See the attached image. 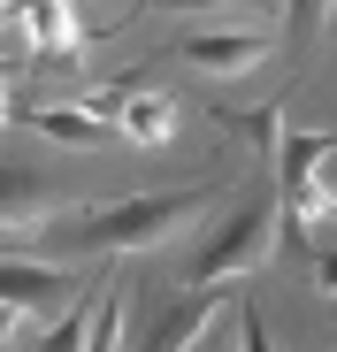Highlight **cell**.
I'll use <instances>...</instances> for the list:
<instances>
[{"label":"cell","instance_id":"cell-13","mask_svg":"<svg viewBox=\"0 0 337 352\" xmlns=\"http://www.w3.org/2000/svg\"><path fill=\"white\" fill-rule=\"evenodd\" d=\"M238 352H276V337H268V322L246 307V322H238Z\"/></svg>","mask_w":337,"mask_h":352},{"label":"cell","instance_id":"cell-16","mask_svg":"<svg viewBox=\"0 0 337 352\" xmlns=\"http://www.w3.org/2000/svg\"><path fill=\"white\" fill-rule=\"evenodd\" d=\"M146 8H222V0H146Z\"/></svg>","mask_w":337,"mask_h":352},{"label":"cell","instance_id":"cell-10","mask_svg":"<svg viewBox=\"0 0 337 352\" xmlns=\"http://www.w3.org/2000/svg\"><path fill=\"white\" fill-rule=\"evenodd\" d=\"M329 8H337V0H284V38L292 46H314V31L329 23Z\"/></svg>","mask_w":337,"mask_h":352},{"label":"cell","instance_id":"cell-9","mask_svg":"<svg viewBox=\"0 0 337 352\" xmlns=\"http://www.w3.org/2000/svg\"><path fill=\"white\" fill-rule=\"evenodd\" d=\"M116 337H123V283L100 276L92 283V314H85V352H116Z\"/></svg>","mask_w":337,"mask_h":352},{"label":"cell","instance_id":"cell-1","mask_svg":"<svg viewBox=\"0 0 337 352\" xmlns=\"http://www.w3.org/2000/svg\"><path fill=\"white\" fill-rule=\"evenodd\" d=\"M276 245H284L276 199H268V192H261V199H238L230 214L215 222V238L199 245V261H192V283H238V276L268 268V261H276Z\"/></svg>","mask_w":337,"mask_h":352},{"label":"cell","instance_id":"cell-8","mask_svg":"<svg viewBox=\"0 0 337 352\" xmlns=\"http://www.w3.org/2000/svg\"><path fill=\"white\" fill-rule=\"evenodd\" d=\"M31 123H39V131H46L54 146H107V138H116V131H107L92 107H39Z\"/></svg>","mask_w":337,"mask_h":352},{"label":"cell","instance_id":"cell-6","mask_svg":"<svg viewBox=\"0 0 337 352\" xmlns=\"http://www.w3.org/2000/svg\"><path fill=\"white\" fill-rule=\"evenodd\" d=\"M215 314H222V283H192V291H184V307H168V314H161V329L146 337V352H192V344L207 337Z\"/></svg>","mask_w":337,"mask_h":352},{"label":"cell","instance_id":"cell-4","mask_svg":"<svg viewBox=\"0 0 337 352\" xmlns=\"http://www.w3.org/2000/svg\"><path fill=\"white\" fill-rule=\"evenodd\" d=\"M62 207H77L54 176H39V168H0V230H39L46 214H62Z\"/></svg>","mask_w":337,"mask_h":352},{"label":"cell","instance_id":"cell-14","mask_svg":"<svg viewBox=\"0 0 337 352\" xmlns=\"http://www.w3.org/2000/svg\"><path fill=\"white\" fill-rule=\"evenodd\" d=\"M314 299H337V245L314 253Z\"/></svg>","mask_w":337,"mask_h":352},{"label":"cell","instance_id":"cell-12","mask_svg":"<svg viewBox=\"0 0 337 352\" xmlns=\"http://www.w3.org/2000/svg\"><path fill=\"white\" fill-rule=\"evenodd\" d=\"M85 314H92V299H85V307H69V314L54 322V329H46L31 352H85Z\"/></svg>","mask_w":337,"mask_h":352},{"label":"cell","instance_id":"cell-2","mask_svg":"<svg viewBox=\"0 0 337 352\" xmlns=\"http://www.w3.org/2000/svg\"><path fill=\"white\" fill-rule=\"evenodd\" d=\"M268 31H192L168 46V62H184V69H207V77H246L268 62Z\"/></svg>","mask_w":337,"mask_h":352},{"label":"cell","instance_id":"cell-15","mask_svg":"<svg viewBox=\"0 0 337 352\" xmlns=\"http://www.w3.org/2000/svg\"><path fill=\"white\" fill-rule=\"evenodd\" d=\"M16 322H23V314H16L8 299H0V344H8V337H16Z\"/></svg>","mask_w":337,"mask_h":352},{"label":"cell","instance_id":"cell-18","mask_svg":"<svg viewBox=\"0 0 337 352\" xmlns=\"http://www.w3.org/2000/svg\"><path fill=\"white\" fill-rule=\"evenodd\" d=\"M0 123H8V85H0Z\"/></svg>","mask_w":337,"mask_h":352},{"label":"cell","instance_id":"cell-20","mask_svg":"<svg viewBox=\"0 0 337 352\" xmlns=\"http://www.w3.org/2000/svg\"><path fill=\"white\" fill-rule=\"evenodd\" d=\"M329 352H337V344H329Z\"/></svg>","mask_w":337,"mask_h":352},{"label":"cell","instance_id":"cell-19","mask_svg":"<svg viewBox=\"0 0 337 352\" xmlns=\"http://www.w3.org/2000/svg\"><path fill=\"white\" fill-rule=\"evenodd\" d=\"M0 23H16V16H8V8H0Z\"/></svg>","mask_w":337,"mask_h":352},{"label":"cell","instance_id":"cell-3","mask_svg":"<svg viewBox=\"0 0 337 352\" xmlns=\"http://www.w3.org/2000/svg\"><path fill=\"white\" fill-rule=\"evenodd\" d=\"M92 115H100L116 138H131V146H168V138H177V107H168L161 92H146V85H138V92L107 85V92L92 100Z\"/></svg>","mask_w":337,"mask_h":352},{"label":"cell","instance_id":"cell-7","mask_svg":"<svg viewBox=\"0 0 337 352\" xmlns=\"http://www.w3.org/2000/svg\"><path fill=\"white\" fill-rule=\"evenodd\" d=\"M0 299H8L16 314L46 307V299H69V268L62 261H0Z\"/></svg>","mask_w":337,"mask_h":352},{"label":"cell","instance_id":"cell-17","mask_svg":"<svg viewBox=\"0 0 337 352\" xmlns=\"http://www.w3.org/2000/svg\"><path fill=\"white\" fill-rule=\"evenodd\" d=\"M0 8H8V16H23V8H31V0H0Z\"/></svg>","mask_w":337,"mask_h":352},{"label":"cell","instance_id":"cell-11","mask_svg":"<svg viewBox=\"0 0 337 352\" xmlns=\"http://www.w3.org/2000/svg\"><path fill=\"white\" fill-rule=\"evenodd\" d=\"M276 115H284V107H246V115H222V123H230V131H246L261 153H276V138H284V123H276Z\"/></svg>","mask_w":337,"mask_h":352},{"label":"cell","instance_id":"cell-5","mask_svg":"<svg viewBox=\"0 0 337 352\" xmlns=\"http://www.w3.org/2000/svg\"><path fill=\"white\" fill-rule=\"evenodd\" d=\"M23 46L31 54H46V62H85V23H77V8L69 0H31L23 8Z\"/></svg>","mask_w":337,"mask_h":352}]
</instances>
